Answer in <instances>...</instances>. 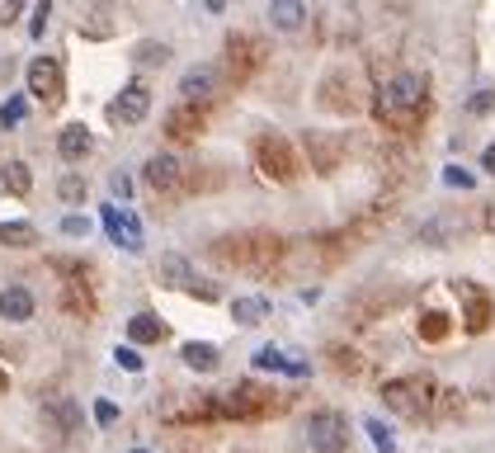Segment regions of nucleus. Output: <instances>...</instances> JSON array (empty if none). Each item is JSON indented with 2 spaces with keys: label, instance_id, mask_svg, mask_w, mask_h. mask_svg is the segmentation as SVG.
<instances>
[{
  "label": "nucleus",
  "instance_id": "nucleus-1",
  "mask_svg": "<svg viewBox=\"0 0 495 453\" xmlns=\"http://www.w3.org/2000/svg\"><path fill=\"white\" fill-rule=\"evenodd\" d=\"M425 105H429V80L420 71H391V76L378 80V90H373L378 123H387V128H397V133L416 128Z\"/></svg>",
  "mask_w": 495,
  "mask_h": 453
},
{
  "label": "nucleus",
  "instance_id": "nucleus-2",
  "mask_svg": "<svg viewBox=\"0 0 495 453\" xmlns=\"http://www.w3.org/2000/svg\"><path fill=\"white\" fill-rule=\"evenodd\" d=\"M382 406L391 411V416L401 421H425L429 411H435V397H439V383L435 378H391L378 387Z\"/></svg>",
  "mask_w": 495,
  "mask_h": 453
},
{
  "label": "nucleus",
  "instance_id": "nucleus-3",
  "mask_svg": "<svg viewBox=\"0 0 495 453\" xmlns=\"http://www.w3.org/2000/svg\"><path fill=\"white\" fill-rule=\"evenodd\" d=\"M213 255L217 260H236L241 270H251V274H264V270H274V260H279V236H270V232H241V236L217 241Z\"/></svg>",
  "mask_w": 495,
  "mask_h": 453
},
{
  "label": "nucleus",
  "instance_id": "nucleus-4",
  "mask_svg": "<svg viewBox=\"0 0 495 453\" xmlns=\"http://www.w3.org/2000/svg\"><path fill=\"white\" fill-rule=\"evenodd\" d=\"M255 166L270 175V180L288 184V180L302 175V156L293 152V142H288L283 133H260L255 137Z\"/></svg>",
  "mask_w": 495,
  "mask_h": 453
},
{
  "label": "nucleus",
  "instance_id": "nucleus-5",
  "mask_svg": "<svg viewBox=\"0 0 495 453\" xmlns=\"http://www.w3.org/2000/svg\"><path fill=\"white\" fill-rule=\"evenodd\" d=\"M274 411V387L264 383H236L226 397H217V421H260Z\"/></svg>",
  "mask_w": 495,
  "mask_h": 453
},
{
  "label": "nucleus",
  "instance_id": "nucleus-6",
  "mask_svg": "<svg viewBox=\"0 0 495 453\" xmlns=\"http://www.w3.org/2000/svg\"><path fill=\"white\" fill-rule=\"evenodd\" d=\"M302 439L312 453H349V425L340 411H312L302 421Z\"/></svg>",
  "mask_w": 495,
  "mask_h": 453
},
{
  "label": "nucleus",
  "instance_id": "nucleus-7",
  "mask_svg": "<svg viewBox=\"0 0 495 453\" xmlns=\"http://www.w3.org/2000/svg\"><path fill=\"white\" fill-rule=\"evenodd\" d=\"M29 95L43 99V105H61V95H67V80H61V61L57 57H33L29 67Z\"/></svg>",
  "mask_w": 495,
  "mask_h": 453
},
{
  "label": "nucleus",
  "instance_id": "nucleus-8",
  "mask_svg": "<svg viewBox=\"0 0 495 453\" xmlns=\"http://www.w3.org/2000/svg\"><path fill=\"white\" fill-rule=\"evenodd\" d=\"M453 293L463 298V312H467L463 326H467L472 336H481L486 326H490V317H495V312H490V293H486L481 283H472V279H453Z\"/></svg>",
  "mask_w": 495,
  "mask_h": 453
},
{
  "label": "nucleus",
  "instance_id": "nucleus-9",
  "mask_svg": "<svg viewBox=\"0 0 495 453\" xmlns=\"http://www.w3.org/2000/svg\"><path fill=\"white\" fill-rule=\"evenodd\" d=\"M105 232H109V241L118 245V251H142V245H147V236H142V217L133 213V208H105Z\"/></svg>",
  "mask_w": 495,
  "mask_h": 453
},
{
  "label": "nucleus",
  "instance_id": "nucleus-10",
  "mask_svg": "<svg viewBox=\"0 0 495 453\" xmlns=\"http://www.w3.org/2000/svg\"><path fill=\"white\" fill-rule=\"evenodd\" d=\"M147 114H151V90L142 86V80H128V86L118 90V99L109 105V118L114 123H128V128H133V123H142Z\"/></svg>",
  "mask_w": 495,
  "mask_h": 453
},
{
  "label": "nucleus",
  "instance_id": "nucleus-11",
  "mask_svg": "<svg viewBox=\"0 0 495 453\" xmlns=\"http://www.w3.org/2000/svg\"><path fill=\"white\" fill-rule=\"evenodd\" d=\"M226 61H232V71H236V80H245V76H251L255 67H260V61H264V48L255 43V38H226Z\"/></svg>",
  "mask_w": 495,
  "mask_h": 453
},
{
  "label": "nucleus",
  "instance_id": "nucleus-12",
  "mask_svg": "<svg viewBox=\"0 0 495 453\" xmlns=\"http://www.w3.org/2000/svg\"><path fill=\"white\" fill-rule=\"evenodd\" d=\"M90 147H95V137H90L86 123H67V128L57 133V156H61V161H71V166H76V161H86Z\"/></svg>",
  "mask_w": 495,
  "mask_h": 453
},
{
  "label": "nucleus",
  "instance_id": "nucleus-13",
  "mask_svg": "<svg viewBox=\"0 0 495 453\" xmlns=\"http://www.w3.org/2000/svg\"><path fill=\"white\" fill-rule=\"evenodd\" d=\"M147 184H151L156 194H175V190H179V156L156 152V156L147 161Z\"/></svg>",
  "mask_w": 495,
  "mask_h": 453
},
{
  "label": "nucleus",
  "instance_id": "nucleus-14",
  "mask_svg": "<svg viewBox=\"0 0 495 453\" xmlns=\"http://www.w3.org/2000/svg\"><path fill=\"white\" fill-rule=\"evenodd\" d=\"M33 312H38V298L29 293L24 283L0 288V317H5V321H29Z\"/></svg>",
  "mask_w": 495,
  "mask_h": 453
},
{
  "label": "nucleus",
  "instance_id": "nucleus-15",
  "mask_svg": "<svg viewBox=\"0 0 495 453\" xmlns=\"http://www.w3.org/2000/svg\"><path fill=\"white\" fill-rule=\"evenodd\" d=\"M217 90V67H189L179 80V95L189 99V105H203V99H213Z\"/></svg>",
  "mask_w": 495,
  "mask_h": 453
},
{
  "label": "nucleus",
  "instance_id": "nucleus-16",
  "mask_svg": "<svg viewBox=\"0 0 495 453\" xmlns=\"http://www.w3.org/2000/svg\"><path fill=\"white\" fill-rule=\"evenodd\" d=\"M165 336H170V326H165L160 312H137L128 321V345H160Z\"/></svg>",
  "mask_w": 495,
  "mask_h": 453
},
{
  "label": "nucleus",
  "instance_id": "nucleus-17",
  "mask_svg": "<svg viewBox=\"0 0 495 453\" xmlns=\"http://www.w3.org/2000/svg\"><path fill=\"white\" fill-rule=\"evenodd\" d=\"M307 152L316 156V171H335L344 156V137L335 133H307Z\"/></svg>",
  "mask_w": 495,
  "mask_h": 453
},
{
  "label": "nucleus",
  "instance_id": "nucleus-18",
  "mask_svg": "<svg viewBox=\"0 0 495 453\" xmlns=\"http://www.w3.org/2000/svg\"><path fill=\"white\" fill-rule=\"evenodd\" d=\"M179 359H184V368H194V374H217V364H222V355H217L213 340H189V345H179Z\"/></svg>",
  "mask_w": 495,
  "mask_h": 453
},
{
  "label": "nucleus",
  "instance_id": "nucleus-19",
  "mask_svg": "<svg viewBox=\"0 0 495 453\" xmlns=\"http://www.w3.org/2000/svg\"><path fill=\"white\" fill-rule=\"evenodd\" d=\"M0 190H5L10 199H29V190H33V175H29V166H24V161H5V166H0Z\"/></svg>",
  "mask_w": 495,
  "mask_h": 453
},
{
  "label": "nucleus",
  "instance_id": "nucleus-20",
  "mask_svg": "<svg viewBox=\"0 0 495 453\" xmlns=\"http://www.w3.org/2000/svg\"><path fill=\"white\" fill-rule=\"evenodd\" d=\"M61 302H67V312H76V317H90L95 312V293L76 274H67V283H61Z\"/></svg>",
  "mask_w": 495,
  "mask_h": 453
},
{
  "label": "nucleus",
  "instance_id": "nucleus-21",
  "mask_svg": "<svg viewBox=\"0 0 495 453\" xmlns=\"http://www.w3.org/2000/svg\"><path fill=\"white\" fill-rule=\"evenodd\" d=\"M270 19H274V29L293 33V29L307 24V5H302V0H279V5H270Z\"/></svg>",
  "mask_w": 495,
  "mask_h": 453
},
{
  "label": "nucleus",
  "instance_id": "nucleus-22",
  "mask_svg": "<svg viewBox=\"0 0 495 453\" xmlns=\"http://www.w3.org/2000/svg\"><path fill=\"white\" fill-rule=\"evenodd\" d=\"M165 133L179 137V142L198 137V133H203V109H175V114H170V123H165Z\"/></svg>",
  "mask_w": 495,
  "mask_h": 453
},
{
  "label": "nucleus",
  "instance_id": "nucleus-23",
  "mask_svg": "<svg viewBox=\"0 0 495 453\" xmlns=\"http://www.w3.org/2000/svg\"><path fill=\"white\" fill-rule=\"evenodd\" d=\"M255 368H274V374H293V378H302L307 374V364L302 359H283V349H255Z\"/></svg>",
  "mask_w": 495,
  "mask_h": 453
},
{
  "label": "nucleus",
  "instance_id": "nucleus-24",
  "mask_svg": "<svg viewBox=\"0 0 495 453\" xmlns=\"http://www.w3.org/2000/svg\"><path fill=\"white\" fill-rule=\"evenodd\" d=\"M264 317H270V302L264 298H236L232 302V321L236 326H260Z\"/></svg>",
  "mask_w": 495,
  "mask_h": 453
},
{
  "label": "nucleus",
  "instance_id": "nucleus-25",
  "mask_svg": "<svg viewBox=\"0 0 495 453\" xmlns=\"http://www.w3.org/2000/svg\"><path fill=\"white\" fill-rule=\"evenodd\" d=\"M0 245H14V251H29V245H38L33 222H0Z\"/></svg>",
  "mask_w": 495,
  "mask_h": 453
},
{
  "label": "nucleus",
  "instance_id": "nucleus-26",
  "mask_svg": "<svg viewBox=\"0 0 495 453\" xmlns=\"http://www.w3.org/2000/svg\"><path fill=\"white\" fill-rule=\"evenodd\" d=\"M448 331H453L448 312H425V317H420V340L439 345V340H448Z\"/></svg>",
  "mask_w": 495,
  "mask_h": 453
},
{
  "label": "nucleus",
  "instance_id": "nucleus-27",
  "mask_svg": "<svg viewBox=\"0 0 495 453\" xmlns=\"http://www.w3.org/2000/svg\"><path fill=\"white\" fill-rule=\"evenodd\" d=\"M24 118H29V99L24 95H10L5 105H0V128H19Z\"/></svg>",
  "mask_w": 495,
  "mask_h": 453
},
{
  "label": "nucleus",
  "instance_id": "nucleus-28",
  "mask_svg": "<svg viewBox=\"0 0 495 453\" xmlns=\"http://www.w3.org/2000/svg\"><path fill=\"white\" fill-rule=\"evenodd\" d=\"M363 430H368V439H373V448H378V453H397V435H391V430H387L382 421L368 416V421H363Z\"/></svg>",
  "mask_w": 495,
  "mask_h": 453
},
{
  "label": "nucleus",
  "instance_id": "nucleus-29",
  "mask_svg": "<svg viewBox=\"0 0 495 453\" xmlns=\"http://www.w3.org/2000/svg\"><path fill=\"white\" fill-rule=\"evenodd\" d=\"M57 199L61 203H86V180H80V175H61L57 180Z\"/></svg>",
  "mask_w": 495,
  "mask_h": 453
},
{
  "label": "nucleus",
  "instance_id": "nucleus-30",
  "mask_svg": "<svg viewBox=\"0 0 495 453\" xmlns=\"http://www.w3.org/2000/svg\"><path fill=\"white\" fill-rule=\"evenodd\" d=\"M444 184H448V190H463V194H472V190H477V175H472V171H463V166H444Z\"/></svg>",
  "mask_w": 495,
  "mask_h": 453
},
{
  "label": "nucleus",
  "instance_id": "nucleus-31",
  "mask_svg": "<svg viewBox=\"0 0 495 453\" xmlns=\"http://www.w3.org/2000/svg\"><path fill=\"white\" fill-rule=\"evenodd\" d=\"M80 33H86V38H109V19H105V14L80 19Z\"/></svg>",
  "mask_w": 495,
  "mask_h": 453
},
{
  "label": "nucleus",
  "instance_id": "nucleus-32",
  "mask_svg": "<svg viewBox=\"0 0 495 453\" xmlns=\"http://www.w3.org/2000/svg\"><path fill=\"white\" fill-rule=\"evenodd\" d=\"M114 364L128 368V374H137V368H142V355H137V349H128V345H118V349H114Z\"/></svg>",
  "mask_w": 495,
  "mask_h": 453
},
{
  "label": "nucleus",
  "instance_id": "nucleus-33",
  "mask_svg": "<svg viewBox=\"0 0 495 453\" xmlns=\"http://www.w3.org/2000/svg\"><path fill=\"white\" fill-rule=\"evenodd\" d=\"M48 411H52V416H57V425H61V430H71V425L80 421V411H76L71 402H57V406H48Z\"/></svg>",
  "mask_w": 495,
  "mask_h": 453
},
{
  "label": "nucleus",
  "instance_id": "nucleus-34",
  "mask_svg": "<svg viewBox=\"0 0 495 453\" xmlns=\"http://www.w3.org/2000/svg\"><path fill=\"white\" fill-rule=\"evenodd\" d=\"M495 109V90H477L467 99V114H490Z\"/></svg>",
  "mask_w": 495,
  "mask_h": 453
},
{
  "label": "nucleus",
  "instance_id": "nucleus-35",
  "mask_svg": "<svg viewBox=\"0 0 495 453\" xmlns=\"http://www.w3.org/2000/svg\"><path fill=\"white\" fill-rule=\"evenodd\" d=\"M109 190L123 194V199H133V175L128 171H109Z\"/></svg>",
  "mask_w": 495,
  "mask_h": 453
},
{
  "label": "nucleus",
  "instance_id": "nucleus-36",
  "mask_svg": "<svg viewBox=\"0 0 495 453\" xmlns=\"http://www.w3.org/2000/svg\"><path fill=\"white\" fill-rule=\"evenodd\" d=\"M335 364L344 368V374H359V368H363V359L354 355V349H349V355H344V349H335Z\"/></svg>",
  "mask_w": 495,
  "mask_h": 453
},
{
  "label": "nucleus",
  "instance_id": "nucleus-37",
  "mask_svg": "<svg viewBox=\"0 0 495 453\" xmlns=\"http://www.w3.org/2000/svg\"><path fill=\"white\" fill-rule=\"evenodd\" d=\"M170 57V48H156V43H142L137 48V61H165Z\"/></svg>",
  "mask_w": 495,
  "mask_h": 453
},
{
  "label": "nucleus",
  "instance_id": "nucleus-38",
  "mask_svg": "<svg viewBox=\"0 0 495 453\" xmlns=\"http://www.w3.org/2000/svg\"><path fill=\"white\" fill-rule=\"evenodd\" d=\"M95 421H99V425H114V421H118V406H114V402H95Z\"/></svg>",
  "mask_w": 495,
  "mask_h": 453
},
{
  "label": "nucleus",
  "instance_id": "nucleus-39",
  "mask_svg": "<svg viewBox=\"0 0 495 453\" xmlns=\"http://www.w3.org/2000/svg\"><path fill=\"white\" fill-rule=\"evenodd\" d=\"M61 232H67V236H86L90 232V217H67V222H61Z\"/></svg>",
  "mask_w": 495,
  "mask_h": 453
},
{
  "label": "nucleus",
  "instance_id": "nucleus-40",
  "mask_svg": "<svg viewBox=\"0 0 495 453\" xmlns=\"http://www.w3.org/2000/svg\"><path fill=\"white\" fill-rule=\"evenodd\" d=\"M43 29H48V5H38V10H33V38L43 33Z\"/></svg>",
  "mask_w": 495,
  "mask_h": 453
},
{
  "label": "nucleus",
  "instance_id": "nucleus-41",
  "mask_svg": "<svg viewBox=\"0 0 495 453\" xmlns=\"http://www.w3.org/2000/svg\"><path fill=\"white\" fill-rule=\"evenodd\" d=\"M19 19V5H5V0H0V24H14Z\"/></svg>",
  "mask_w": 495,
  "mask_h": 453
},
{
  "label": "nucleus",
  "instance_id": "nucleus-42",
  "mask_svg": "<svg viewBox=\"0 0 495 453\" xmlns=\"http://www.w3.org/2000/svg\"><path fill=\"white\" fill-rule=\"evenodd\" d=\"M481 171H486V175H495V142H490V147L481 152Z\"/></svg>",
  "mask_w": 495,
  "mask_h": 453
},
{
  "label": "nucleus",
  "instance_id": "nucleus-43",
  "mask_svg": "<svg viewBox=\"0 0 495 453\" xmlns=\"http://www.w3.org/2000/svg\"><path fill=\"white\" fill-rule=\"evenodd\" d=\"M128 453H151V448H128Z\"/></svg>",
  "mask_w": 495,
  "mask_h": 453
}]
</instances>
